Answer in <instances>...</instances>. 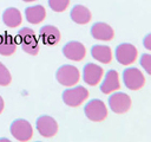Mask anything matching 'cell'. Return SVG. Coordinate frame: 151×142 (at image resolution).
Listing matches in <instances>:
<instances>
[{"instance_id":"obj_1","label":"cell","mask_w":151,"mask_h":142,"mask_svg":"<svg viewBox=\"0 0 151 142\" xmlns=\"http://www.w3.org/2000/svg\"><path fill=\"white\" fill-rule=\"evenodd\" d=\"M17 43L21 45V49L32 56H35L39 52V44L35 36V32L32 28L22 27L17 33Z\"/></svg>"},{"instance_id":"obj_2","label":"cell","mask_w":151,"mask_h":142,"mask_svg":"<svg viewBox=\"0 0 151 142\" xmlns=\"http://www.w3.org/2000/svg\"><path fill=\"white\" fill-rule=\"evenodd\" d=\"M85 116L92 122H101L107 117V108L101 99L94 98L88 101L84 108Z\"/></svg>"},{"instance_id":"obj_3","label":"cell","mask_w":151,"mask_h":142,"mask_svg":"<svg viewBox=\"0 0 151 142\" xmlns=\"http://www.w3.org/2000/svg\"><path fill=\"white\" fill-rule=\"evenodd\" d=\"M55 78L61 85L72 86V85H76L79 82L80 72L76 66L70 65V64H65V65H61L57 70Z\"/></svg>"},{"instance_id":"obj_4","label":"cell","mask_w":151,"mask_h":142,"mask_svg":"<svg viewBox=\"0 0 151 142\" xmlns=\"http://www.w3.org/2000/svg\"><path fill=\"white\" fill-rule=\"evenodd\" d=\"M61 97L66 105L74 108V106H79L80 104H83L85 102V99L88 97V91L84 86L79 85L76 88L64 90Z\"/></svg>"},{"instance_id":"obj_5","label":"cell","mask_w":151,"mask_h":142,"mask_svg":"<svg viewBox=\"0 0 151 142\" xmlns=\"http://www.w3.org/2000/svg\"><path fill=\"white\" fill-rule=\"evenodd\" d=\"M11 134L13 137L20 142H26L33 136V128L28 121L24 118H17L11 123Z\"/></svg>"},{"instance_id":"obj_6","label":"cell","mask_w":151,"mask_h":142,"mask_svg":"<svg viewBox=\"0 0 151 142\" xmlns=\"http://www.w3.org/2000/svg\"><path fill=\"white\" fill-rule=\"evenodd\" d=\"M124 85L130 90H139L145 84V77L138 67H126L123 71Z\"/></svg>"},{"instance_id":"obj_7","label":"cell","mask_w":151,"mask_h":142,"mask_svg":"<svg viewBox=\"0 0 151 142\" xmlns=\"http://www.w3.org/2000/svg\"><path fill=\"white\" fill-rule=\"evenodd\" d=\"M114 54H116V59L119 64L130 65V64L134 63V60L137 59L138 51L134 45H132L130 43H123L116 47Z\"/></svg>"},{"instance_id":"obj_8","label":"cell","mask_w":151,"mask_h":142,"mask_svg":"<svg viewBox=\"0 0 151 142\" xmlns=\"http://www.w3.org/2000/svg\"><path fill=\"white\" fill-rule=\"evenodd\" d=\"M109 106L114 114H125L131 108V98L125 92H114L109 97Z\"/></svg>"},{"instance_id":"obj_9","label":"cell","mask_w":151,"mask_h":142,"mask_svg":"<svg viewBox=\"0 0 151 142\" xmlns=\"http://www.w3.org/2000/svg\"><path fill=\"white\" fill-rule=\"evenodd\" d=\"M35 127L38 133L44 137H52L58 133V123L57 121L47 115H42L37 118Z\"/></svg>"},{"instance_id":"obj_10","label":"cell","mask_w":151,"mask_h":142,"mask_svg":"<svg viewBox=\"0 0 151 142\" xmlns=\"http://www.w3.org/2000/svg\"><path fill=\"white\" fill-rule=\"evenodd\" d=\"M63 54L70 60L80 62L85 58L86 49L80 41L73 40V41H68L63 46Z\"/></svg>"},{"instance_id":"obj_11","label":"cell","mask_w":151,"mask_h":142,"mask_svg":"<svg viewBox=\"0 0 151 142\" xmlns=\"http://www.w3.org/2000/svg\"><path fill=\"white\" fill-rule=\"evenodd\" d=\"M104 75V70L101 66L94 63H87L83 69V79L87 85L94 86L97 85Z\"/></svg>"},{"instance_id":"obj_12","label":"cell","mask_w":151,"mask_h":142,"mask_svg":"<svg viewBox=\"0 0 151 142\" xmlns=\"http://www.w3.org/2000/svg\"><path fill=\"white\" fill-rule=\"evenodd\" d=\"M91 36L94 39L109 41L114 37L113 28L106 22H94L91 26Z\"/></svg>"},{"instance_id":"obj_13","label":"cell","mask_w":151,"mask_h":142,"mask_svg":"<svg viewBox=\"0 0 151 142\" xmlns=\"http://www.w3.org/2000/svg\"><path fill=\"white\" fill-rule=\"evenodd\" d=\"M120 88L119 84V75L116 70H109L105 73L104 80L101 82L100 85V91L105 95H109L116 90H118Z\"/></svg>"},{"instance_id":"obj_14","label":"cell","mask_w":151,"mask_h":142,"mask_svg":"<svg viewBox=\"0 0 151 142\" xmlns=\"http://www.w3.org/2000/svg\"><path fill=\"white\" fill-rule=\"evenodd\" d=\"M39 38L44 44L55 45L60 40V32L53 25H45L39 30Z\"/></svg>"},{"instance_id":"obj_15","label":"cell","mask_w":151,"mask_h":142,"mask_svg":"<svg viewBox=\"0 0 151 142\" xmlns=\"http://www.w3.org/2000/svg\"><path fill=\"white\" fill-rule=\"evenodd\" d=\"M70 17L76 24L84 25L91 20V12L84 5H74L71 9Z\"/></svg>"},{"instance_id":"obj_16","label":"cell","mask_w":151,"mask_h":142,"mask_svg":"<svg viewBox=\"0 0 151 142\" xmlns=\"http://www.w3.org/2000/svg\"><path fill=\"white\" fill-rule=\"evenodd\" d=\"M2 21L7 27H11V28L18 27L22 21L20 11L18 8H15V7L6 8L4 11V13H2Z\"/></svg>"},{"instance_id":"obj_17","label":"cell","mask_w":151,"mask_h":142,"mask_svg":"<svg viewBox=\"0 0 151 142\" xmlns=\"http://www.w3.org/2000/svg\"><path fill=\"white\" fill-rule=\"evenodd\" d=\"M25 17L26 20L31 24H39L46 17V9L41 5H34L29 6L25 9Z\"/></svg>"},{"instance_id":"obj_18","label":"cell","mask_w":151,"mask_h":142,"mask_svg":"<svg viewBox=\"0 0 151 142\" xmlns=\"http://www.w3.org/2000/svg\"><path fill=\"white\" fill-rule=\"evenodd\" d=\"M91 56L104 64H109L112 60V51L106 45H93L91 47Z\"/></svg>"},{"instance_id":"obj_19","label":"cell","mask_w":151,"mask_h":142,"mask_svg":"<svg viewBox=\"0 0 151 142\" xmlns=\"http://www.w3.org/2000/svg\"><path fill=\"white\" fill-rule=\"evenodd\" d=\"M17 43L11 36H1L0 37V54L2 56H11L15 52Z\"/></svg>"},{"instance_id":"obj_20","label":"cell","mask_w":151,"mask_h":142,"mask_svg":"<svg viewBox=\"0 0 151 142\" xmlns=\"http://www.w3.org/2000/svg\"><path fill=\"white\" fill-rule=\"evenodd\" d=\"M70 5V0H48V6L54 12H64Z\"/></svg>"},{"instance_id":"obj_21","label":"cell","mask_w":151,"mask_h":142,"mask_svg":"<svg viewBox=\"0 0 151 142\" xmlns=\"http://www.w3.org/2000/svg\"><path fill=\"white\" fill-rule=\"evenodd\" d=\"M11 82H12L11 72H9L8 69L0 62V86L9 85Z\"/></svg>"},{"instance_id":"obj_22","label":"cell","mask_w":151,"mask_h":142,"mask_svg":"<svg viewBox=\"0 0 151 142\" xmlns=\"http://www.w3.org/2000/svg\"><path fill=\"white\" fill-rule=\"evenodd\" d=\"M140 65L144 67L146 73H151V54L149 53H143L140 57Z\"/></svg>"},{"instance_id":"obj_23","label":"cell","mask_w":151,"mask_h":142,"mask_svg":"<svg viewBox=\"0 0 151 142\" xmlns=\"http://www.w3.org/2000/svg\"><path fill=\"white\" fill-rule=\"evenodd\" d=\"M150 40H151V33L146 34V37L144 38V41H143V44H144L145 49H147V50H151V44H150Z\"/></svg>"},{"instance_id":"obj_24","label":"cell","mask_w":151,"mask_h":142,"mask_svg":"<svg viewBox=\"0 0 151 142\" xmlns=\"http://www.w3.org/2000/svg\"><path fill=\"white\" fill-rule=\"evenodd\" d=\"M2 110H4V99H2V97L0 96V114L2 112Z\"/></svg>"},{"instance_id":"obj_25","label":"cell","mask_w":151,"mask_h":142,"mask_svg":"<svg viewBox=\"0 0 151 142\" xmlns=\"http://www.w3.org/2000/svg\"><path fill=\"white\" fill-rule=\"evenodd\" d=\"M22 1H25V2H32V1H35V0H22Z\"/></svg>"}]
</instances>
